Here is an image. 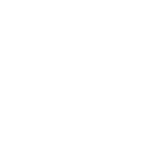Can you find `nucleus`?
Listing matches in <instances>:
<instances>
[]
</instances>
